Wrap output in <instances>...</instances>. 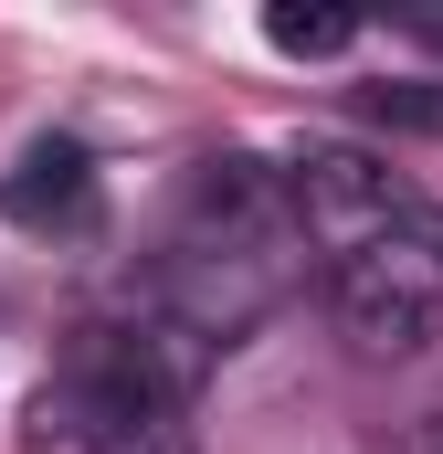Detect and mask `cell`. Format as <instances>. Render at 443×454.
<instances>
[{
  "instance_id": "obj_1",
  "label": "cell",
  "mask_w": 443,
  "mask_h": 454,
  "mask_svg": "<svg viewBox=\"0 0 443 454\" xmlns=\"http://www.w3.org/2000/svg\"><path fill=\"white\" fill-rule=\"evenodd\" d=\"M296 212H285V180L243 148L190 159L180 180V212H169V254H159V317L190 348H232L285 286H296Z\"/></svg>"
},
{
  "instance_id": "obj_2",
  "label": "cell",
  "mask_w": 443,
  "mask_h": 454,
  "mask_svg": "<svg viewBox=\"0 0 443 454\" xmlns=\"http://www.w3.org/2000/svg\"><path fill=\"white\" fill-rule=\"evenodd\" d=\"M212 348H190L169 317L137 328H74L64 348V423L85 454H201L190 380Z\"/></svg>"
},
{
  "instance_id": "obj_3",
  "label": "cell",
  "mask_w": 443,
  "mask_h": 454,
  "mask_svg": "<svg viewBox=\"0 0 443 454\" xmlns=\"http://www.w3.org/2000/svg\"><path fill=\"white\" fill-rule=\"evenodd\" d=\"M328 307L369 359H423L443 339V232L433 223H391L369 243H348L328 264Z\"/></svg>"
},
{
  "instance_id": "obj_4",
  "label": "cell",
  "mask_w": 443,
  "mask_h": 454,
  "mask_svg": "<svg viewBox=\"0 0 443 454\" xmlns=\"http://www.w3.org/2000/svg\"><path fill=\"white\" fill-rule=\"evenodd\" d=\"M285 180V212H296V243H317V254H348V243H369V232L391 223H423L412 212V191L369 159V148H348V137H307L296 148V169H275Z\"/></svg>"
},
{
  "instance_id": "obj_5",
  "label": "cell",
  "mask_w": 443,
  "mask_h": 454,
  "mask_svg": "<svg viewBox=\"0 0 443 454\" xmlns=\"http://www.w3.org/2000/svg\"><path fill=\"white\" fill-rule=\"evenodd\" d=\"M0 223H21V232H85L96 223V159H85L74 137H32L21 169L0 180Z\"/></svg>"
},
{
  "instance_id": "obj_6",
  "label": "cell",
  "mask_w": 443,
  "mask_h": 454,
  "mask_svg": "<svg viewBox=\"0 0 443 454\" xmlns=\"http://www.w3.org/2000/svg\"><path fill=\"white\" fill-rule=\"evenodd\" d=\"M264 43L296 53V64H328V53L359 43V11H338V0H275V11H264Z\"/></svg>"
},
{
  "instance_id": "obj_7",
  "label": "cell",
  "mask_w": 443,
  "mask_h": 454,
  "mask_svg": "<svg viewBox=\"0 0 443 454\" xmlns=\"http://www.w3.org/2000/svg\"><path fill=\"white\" fill-rule=\"evenodd\" d=\"M359 116L412 127V137H443V74H391V85H359Z\"/></svg>"
},
{
  "instance_id": "obj_8",
  "label": "cell",
  "mask_w": 443,
  "mask_h": 454,
  "mask_svg": "<svg viewBox=\"0 0 443 454\" xmlns=\"http://www.w3.org/2000/svg\"><path fill=\"white\" fill-rule=\"evenodd\" d=\"M401 21H412V32H433V43H443V11H433V0H412Z\"/></svg>"
},
{
  "instance_id": "obj_9",
  "label": "cell",
  "mask_w": 443,
  "mask_h": 454,
  "mask_svg": "<svg viewBox=\"0 0 443 454\" xmlns=\"http://www.w3.org/2000/svg\"><path fill=\"white\" fill-rule=\"evenodd\" d=\"M401 454H443V423H423V434H412V444H401Z\"/></svg>"
}]
</instances>
